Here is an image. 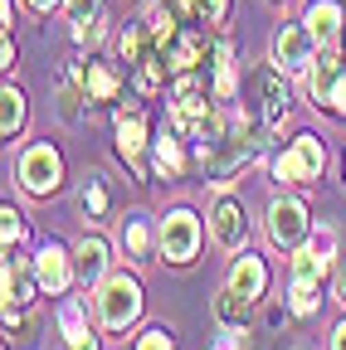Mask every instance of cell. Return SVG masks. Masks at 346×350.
Returning a JSON list of instances; mask_svg holds the SVG:
<instances>
[{"mask_svg": "<svg viewBox=\"0 0 346 350\" xmlns=\"http://www.w3.org/2000/svg\"><path fill=\"white\" fill-rule=\"evenodd\" d=\"M312 234L308 224V209H302V200H273L269 204V239L278 248H302V239Z\"/></svg>", "mask_w": 346, "mask_h": 350, "instance_id": "6", "label": "cell"}, {"mask_svg": "<svg viewBox=\"0 0 346 350\" xmlns=\"http://www.w3.org/2000/svg\"><path fill=\"white\" fill-rule=\"evenodd\" d=\"M161 253L166 262H190L200 253V219L190 209H171L161 219Z\"/></svg>", "mask_w": 346, "mask_h": 350, "instance_id": "5", "label": "cell"}, {"mask_svg": "<svg viewBox=\"0 0 346 350\" xmlns=\"http://www.w3.org/2000/svg\"><path fill=\"white\" fill-rule=\"evenodd\" d=\"M336 297L346 301V258H341V273H336Z\"/></svg>", "mask_w": 346, "mask_h": 350, "instance_id": "34", "label": "cell"}, {"mask_svg": "<svg viewBox=\"0 0 346 350\" xmlns=\"http://www.w3.org/2000/svg\"><path fill=\"white\" fill-rule=\"evenodd\" d=\"M108 239L103 234H88L78 248H73V273H78V282L83 287H98L103 282V273H108Z\"/></svg>", "mask_w": 346, "mask_h": 350, "instance_id": "11", "label": "cell"}, {"mask_svg": "<svg viewBox=\"0 0 346 350\" xmlns=\"http://www.w3.org/2000/svg\"><path fill=\"white\" fill-rule=\"evenodd\" d=\"M137 350H176V340H171V331L156 326V331H147V336L137 340Z\"/></svg>", "mask_w": 346, "mask_h": 350, "instance_id": "28", "label": "cell"}, {"mask_svg": "<svg viewBox=\"0 0 346 350\" xmlns=\"http://www.w3.org/2000/svg\"><path fill=\"white\" fill-rule=\"evenodd\" d=\"M98 317L108 331H127L137 317H142V287L137 278H127V273H112L98 282Z\"/></svg>", "mask_w": 346, "mask_h": 350, "instance_id": "1", "label": "cell"}, {"mask_svg": "<svg viewBox=\"0 0 346 350\" xmlns=\"http://www.w3.org/2000/svg\"><path fill=\"white\" fill-rule=\"evenodd\" d=\"M244 317H249V297H239L234 287H225L220 297H214V321H220L225 331H244Z\"/></svg>", "mask_w": 346, "mask_h": 350, "instance_id": "22", "label": "cell"}, {"mask_svg": "<svg viewBox=\"0 0 346 350\" xmlns=\"http://www.w3.org/2000/svg\"><path fill=\"white\" fill-rule=\"evenodd\" d=\"M54 5H64V0H29V10H54Z\"/></svg>", "mask_w": 346, "mask_h": 350, "instance_id": "35", "label": "cell"}, {"mask_svg": "<svg viewBox=\"0 0 346 350\" xmlns=\"http://www.w3.org/2000/svg\"><path fill=\"white\" fill-rule=\"evenodd\" d=\"M341 5L336 0H312V10H308V29L317 39V49L322 54H336V44H341Z\"/></svg>", "mask_w": 346, "mask_h": 350, "instance_id": "12", "label": "cell"}, {"mask_svg": "<svg viewBox=\"0 0 346 350\" xmlns=\"http://www.w3.org/2000/svg\"><path fill=\"white\" fill-rule=\"evenodd\" d=\"M15 175H20V185H25V195H34V200H45V195H54V190L64 185V161H59V151H54L49 142H34V146H29V151L20 156Z\"/></svg>", "mask_w": 346, "mask_h": 350, "instance_id": "2", "label": "cell"}, {"mask_svg": "<svg viewBox=\"0 0 346 350\" xmlns=\"http://www.w3.org/2000/svg\"><path fill=\"white\" fill-rule=\"evenodd\" d=\"M83 209H88V219H108L112 209H117V190H112V180H108V170H93L88 180H83Z\"/></svg>", "mask_w": 346, "mask_h": 350, "instance_id": "20", "label": "cell"}, {"mask_svg": "<svg viewBox=\"0 0 346 350\" xmlns=\"http://www.w3.org/2000/svg\"><path fill=\"white\" fill-rule=\"evenodd\" d=\"M122 243H127V253H132L137 262H156V253H161V229L151 224V219L132 214V219H127V229H122Z\"/></svg>", "mask_w": 346, "mask_h": 350, "instance_id": "17", "label": "cell"}, {"mask_svg": "<svg viewBox=\"0 0 346 350\" xmlns=\"http://www.w3.org/2000/svg\"><path fill=\"white\" fill-rule=\"evenodd\" d=\"M327 273V258L317 248H293V292H317Z\"/></svg>", "mask_w": 346, "mask_h": 350, "instance_id": "21", "label": "cell"}, {"mask_svg": "<svg viewBox=\"0 0 346 350\" xmlns=\"http://www.w3.org/2000/svg\"><path fill=\"white\" fill-rule=\"evenodd\" d=\"M322 165H327V146L302 131V137H293V146L273 161V175L288 180V185H312V180H322Z\"/></svg>", "mask_w": 346, "mask_h": 350, "instance_id": "3", "label": "cell"}, {"mask_svg": "<svg viewBox=\"0 0 346 350\" xmlns=\"http://www.w3.org/2000/svg\"><path fill=\"white\" fill-rule=\"evenodd\" d=\"M156 49L166 54V64L176 68V73H195V68L205 64V54H214V49H210V39H205V29H195V25L176 29L166 44H156Z\"/></svg>", "mask_w": 346, "mask_h": 350, "instance_id": "7", "label": "cell"}, {"mask_svg": "<svg viewBox=\"0 0 346 350\" xmlns=\"http://www.w3.org/2000/svg\"><path fill=\"white\" fill-rule=\"evenodd\" d=\"M214 103H220V107H230L234 103V93H239V68H234V49H230V44L220 39V44H214Z\"/></svg>", "mask_w": 346, "mask_h": 350, "instance_id": "19", "label": "cell"}, {"mask_svg": "<svg viewBox=\"0 0 346 350\" xmlns=\"http://www.w3.org/2000/svg\"><path fill=\"white\" fill-rule=\"evenodd\" d=\"M59 326H64V336H69V331H83V306H78V301H64Z\"/></svg>", "mask_w": 346, "mask_h": 350, "instance_id": "30", "label": "cell"}, {"mask_svg": "<svg viewBox=\"0 0 346 350\" xmlns=\"http://www.w3.org/2000/svg\"><path fill=\"white\" fill-rule=\"evenodd\" d=\"M214 350H244V345H239V336L230 331V336H220V345H214Z\"/></svg>", "mask_w": 346, "mask_h": 350, "instance_id": "32", "label": "cell"}, {"mask_svg": "<svg viewBox=\"0 0 346 350\" xmlns=\"http://www.w3.org/2000/svg\"><path fill=\"white\" fill-rule=\"evenodd\" d=\"M195 20H200V25H225V20H230V0H205Z\"/></svg>", "mask_w": 346, "mask_h": 350, "instance_id": "26", "label": "cell"}, {"mask_svg": "<svg viewBox=\"0 0 346 350\" xmlns=\"http://www.w3.org/2000/svg\"><path fill=\"white\" fill-rule=\"evenodd\" d=\"M230 287H234L239 297L258 301V297H264V287H269V268H264V258H254V253L234 258V268H230Z\"/></svg>", "mask_w": 346, "mask_h": 350, "instance_id": "18", "label": "cell"}, {"mask_svg": "<svg viewBox=\"0 0 346 350\" xmlns=\"http://www.w3.org/2000/svg\"><path fill=\"white\" fill-rule=\"evenodd\" d=\"M186 146H190V142H186V137H181V131L171 126V122L156 131L151 151H156V170L166 175V180H181V175L190 170V156H186Z\"/></svg>", "mask_w": 346, "mask_h": 350, "instance_id": "10", "label": "cell"}, {"mask_svg": "<svg viewBox=\"0 0 346 350\" xmlns=\"http://www.w3.org/2000/svg\"><path fill=\"white\" fill-rule=\"evenodd\" d=\"M34 278H39V287H45L49 297H59V292L69 287V278H73L69 253H64L59 243H45V248L34 253Z\"/></svg>", "mask_w": 346, "mask_h": 350, "instance_id": "13", "label": "cell"}, {"mask_svg": "<svg viewBox=\"0 0 346 350\" xmlns=\"http://www.w3.org/2000/svg\"><path fill=\"white\" fill-rule=\"evenodd\" d=\"M327 107L336 112V117H346V68L332 78V93H327Z\"/></svg>", "mask_w": 346, "mask_h": 350, "instance_id": "27", "label": "cell"}, {"mask_svg": "<svg viewBox=\"0 0 346 350\" xmlns=\"http://www.w3.org/2000/svg\"><path fill=\"white\" fill-rule=\"evenodd\" d=\"M64 10H69V20H73V34L83 39V34H88V25H98L103 0H64Z\"/></svg>", "mask_w": 346, "mask_h": 350, "instance_id": "24", "label": "cell"}, {"mask_svg": "<svg viewBox=\"0 0 346 350\" xmlns=\"http://www.w3.org/2000/svg\"><path fill=\"white\" fill-rule=\"evenodd\" d=\"M210 234H214V243L220 248H244V239H249V219H244V204L239 200H230V195H220V204H214V214H210Z\"/></svg>", "mask_w": 346, "mask_h": 350, "instance_id": "8", "label": "cell"}, {"mask_svg": "<svg viewBox=\"0 0 346 350\" xmlns=\"http://www.w3.org/2000/svg\"><path fill=\"white\" fill-rule=\"evenodd\" d=\"M34 287H39L34 262L25 268L20 258H10V253H5V312H25V306L34 301Z\"/></svg>", "mask_w": 346, "mask_h": 350, "instance_id": "14", "label": "cell"}, {"mask_svg": "<svg viewBox=\"0 0 346 350\" xmlns=\"http://www.w3.org/2000/svg\"><path fill=\"white\" fill-rule=\"evenodd\" d=\"M254 88H258V112L269 117V126H278V122L288 117V88H283V68H278V64H258Z\"/></svg>", "mask_w": 346, "mask_h": 350, "instance_id": "9", "label": "cell"}, {"mask_svg": "<svg viewBox=\"0 0 346 350\" xmlns=\"http://www.w3.org/2000/svg\"><path fill=\"white\" fill-rule=\"evenodd\" d=\"M64 350H98V336H93L88 326H83V331H69V336H64Z\"/></svg>", "mask_w": 346, "mask_h": 350, "instance_id": "29", "label": "cell"}, {"mask_svg": "<svg viewBox=\"0 0 346 350\" xmlns=\"http://www.w3.org/2000/svg\"><path fill=\"white\" fill-rule=\"evenodd\" d=\"M200 5H205V0H181V10H186V15H200Z\"/></svg>", "mask_w": 346, "mask_h": 350, "instance_id": "36", "label": "cell"}, {"mask_svg": "<svg viewBox=\"0 0 346 350\" xmlns=\"http://www.w3.org/2000/svg\"><path fill=\"white\" fill-rule=\"evenodd\" d=\"M273 64L283 73H308L317 64V39H312L308 20H302V25H283L273 34Z\"/></svg>", "mask_w": 346, "mask_h": 350, "instance_id": "4", "label": "cell"}, {"mask_svg": "<svg viewBox=\"0 0 346 350\" xmlns=\"http://www.w3.org/2000/svg\"><path fill=\"white\" fill-rule=\"evenodd\" d=\"M147 137H151V131H147V117H142L137 107H122V112H117V156H122V161H137V156L151 146Z\"/></svg>", "mask_w": 346, "mask_h": 350, "instance_id": "15", "label": "cell"}, {"mask_svg": "<svg viewBox=\"0 0 346 350\" xmlns=\"http://www.w3.org/2000/svg\"><path fill=\"white\" fill-rule=\"evenodd\" d=\"M0 239H5V253L25 239V214L15 204H0Z\"/></svg>", "mask_w": 346, "mask_h": 350, "instance_id": "25", "label": "cell"}, {"mask_svg": "<svg viewBox=\"0 0 346 350\" xmlns=\"http://www.w3.org/2000/svg\"><path fill=\"white\" fill-rule=\"evenodd\" d=\"M25 126V93L20 88H5V93H0V137H15V131Z\"/></svg>", "mask_w": 346, "mask_h": 350, "instance_id": "23", "label": "cell"}, {"mask_svg": "<svg viewBox=\"0 0 346 350\" xmlns=\"http://www.w3.org/2000/svg\"><path fill=\"white\" fill-rule=\"evenodd\" d=\"M78 78H83V98H88V103H112V98H117V88H122L117 68L103 64V59H88V64L78 68Z\"/></svg>", "mask_w": 346, "mask_h": 350, "instance_id": "16", "label": "cell"}, {"mask_svg": "<svg viewBox=\"0 0 346 350\" xmlns=\"http://www.w3.org/2000/svg\"><path fill=\"white\" fill-rule=\"evenodd\" d=\"M332 350H346V321H341V326L332 331Z\"/></svg>", "mask_w": 346, "mask_h": 350, "instance_id": "33", "label": "cell"}, {"mask_svg": "<svg viewBox=\"0 0 346 350\" xmlns=\"http://www.w3.org/2000/svg\"><path fill=\"white\" fill-rule=\"evenodd\" d=\"M312 248H317V253H322V258L332 262V253H336V234H332V229H322V234H312Z\"/></svg>", "mask_w": 346, "mask_h": 350, "instance_id": "31", "label": "cell"}]
</instances>
